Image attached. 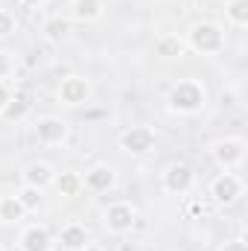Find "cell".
I'll return each instance as SVG.
<instances>
[{
  "mask_svg": "<svg viewBox=\"0 0 248 251\" xmlns=\"http://www.w3.org/2000/svg\"><path fill=\"white\" fill-rule=\"evenodd\" d=\"M155 53L161 59H181L184 56V41L178 35H161L155 41Z\"/></svg>",
  "mask_w": 248,
  "mask_h": 251,
  "instance_id": "cell-14",
  "label": "cell"
},
{
  "mask_svg": "<svg viewBox=\"0 0 248 251\" xmlns=\"http://www.w3.org/2000/svg\"><path fill=\"white\" fill-rule=\"evenodd\" d=\"M114 181H117V176H114V170L111 167H91L88 173H85V178H82V184L91 190H97V193H105V190L114 187Z\"/></svg>",
  "mask_w": 248,
  "mask_h": 251,
  "instance_id": "cell-11",
  "label": "cell"
},
{
  "mask_svg": "<svg viewBox=\"0 0 248 251\" xmlns=\"http://www.w3.org/2000/svg\"><path fill=\"white\" fill-rule=\"evenodd\" d=\"M193 181H196V173H193L187 164H173V167H167V173H164V190L173 193V196L187 193V190L193 187Z\"/></svg>",
  "mask_w": 248,
  "mask_h": 251,
  "instance_id": "cell-6",
  "label": "cell"
},
{
  "mask_svg": "<svg viewBox=\"0 0 248 251\" xmlns=\"http://www.w3.org/2000/svg\"><path fill=\"white\" fill-rule=\"evenodd\" d=\"M225 44V35L216 24H193L190 26V47L196 53H219Z\"/></svg>",
  "mask_w": 248,
  "mask_h": 251,
  "instance_id": "cell-2",
  "label": "cell"
},
{
  "mask_svg": "<svg viewBox=\"0 0 248 251\" xmlns=\"http://www.w3.org/2000/svg\"><path fill=\"white\" fill-rule=\"evenodd\" d=\"M53 178H56V173H53V167H50V164H44V161L29 164V167L24 170V184H26V187L44 190L47 184H53Z\"/></svg>",
  "mask_w": 248,
  "mask_h": 251,
  "instance_id": "cell-12",
  "label": "cell"
},
{
  "mask_svg": "<svg viewBox=\"0 0 248 251\" xmlns=\"http://www.w3.org/2000/svg\"><path fill=\"white\" fill-rule=\"evenodd\" d=\"M213 158L219 167L231 170V167H240L243 158H246V143L240 137H225L219 143H213Z\"/></svg>",
  "mask_w": 248,
  "mask_h": 251,
  "instance_id": "cell-4",
  "label": "cell"
},
{
  "mask_svg": "<svg viewBox=\"0 0 248 251\" xmlns=\"http://www.w3.org/2000/svg\"><path fill=\"white\" fill-rule=\"evenodd\" d=\"M12 32H15V18H12V12L0 9V38H9Z\"/></svg>",
  "mask_w": 248,
  "mask_h": 251,
  "instance_id": "cell-22",
  "label": "cell"
},
{
  "mask_svg": "<svg viewBox=\"0 0 248 251\" xmlns=\"http://www.w3.org/2000/svg\"><path fill=\"white\" fill-rule=\"evenodd\" d=\"M134 222H137V213H134V207L128 201L108 204V210H105V228L111 234H128L134 228Z\"/></svg>",
  "mask_w": 248,
  "mask_h": 251,
  "instance_id": "cell-3",
  "label": "cell"
},
{
  "mask_svg": "<svg viewBox=\"0 0 248 251\" xmlns=\"http://www.w3.org/2000/svg\"><path fill=\"white\" fill-rule=\"evenodd\" d=\"M9 100H12V91H9V88L0 82V114H3V108L9 105Z\"/></svg>",
  "mask_w": 248,
  "mask_h": 251,
  "instance_id": "cell-24",
  "label": "cell"
},
{
  "mask_svg": "<svg viewBox=\"0 0 248 251\" xmlns=\"http://www.w3.org/2000/svg\"><path fill=\"white\" fill-rule=\"evenodd\" d=\"M50 246H53V240H50L47 228H41V225L26 228L24 237H21V249L24 251H50Z\"/></svg>",
  "mask_w": 248,
  "mask_h": 251,
  "instance_id": "cell-13",
  "label": "cell"
},
{
  "mask_svg": "<svg viewBox=\"0 0 248 251\" xmlns=\"http://www.w3.org/2000/svg\"><path fill=\"white\" fill-rule=\"evenodd\" d=\"M82 251H102V249H97V246H91V243H88V246H85Z\"/></svg>",
  "mask_w": 248,
  "mask_h": 251,
  "instance_id": "cell-27",
  "label": "cell"
},
{
  "mask_svg": "<svg viewBox=\"0 0 248 251\" xmlns=\"http://www.w3.org/2000/svg\"><path fill=\"white\" fill-rule=\"evenodd\" d=\"M123 251H134V246H123Z\"/></svg>",
  "mask_w": 248,
  "mask_h": 251,
  "instance_id": "cell-28",
  "label": "cell"
},
{
  "mask_svg": "<svg viewBox=\"0 0 248 251\" xmlns=\"http://www.w3.org/2000/svg\"><path fill=\"white\" fill-rule=\"evenodd\" d=\"M120 146L131 155H146L155 146V131L146 128V126H131L128 131L120 134Z\"/></svg>",
  "mask_w": 248,
  "mask_h": 251,
  "instance_id": "cell-5",
  "label": "cell"
},
{
  "mask_svg": "<svg viewBox=\"0 0 248 251\" xmlns=\"http://www.w3.org/2000/svg\"><path fill=\"white\" fill-rule=\"evenodd\" d=\"M24 204L18 201V196H0V222L12 225V222H21L24 219Z\"/></svg>",
  "mask_w": 248,
  "mask_h": 251,
  "instance_id": "cell-15",
  "label": "cell"
},
{
  "mask_svg": "<svg viewBox=\"0 0 248 251\" xmlns=\"http://www.w3.org/2000/svg\"><path fill=\"white\" fill-rule=\"evenodd\" d=\"M228 18H231V24L234 26H248V0H228Z\"/></svg>",
  "mask_w": 248,
  "mask_h": 251,
  "instance_id": "cell-18",
  "label": "cell"
},
{
  "mask_svg": "<svg viewBox=\"0 0 248 251\" xmlns=\"http://www.w3.org/2000/svg\"><path fill=\"white\" fill-rule=\"evenodd\" d=\"M12 73V56L0 50V76H9Z\"/></svg>",
  "mask_w": 248,
  "mask_h": 251,
  "instance_id": "cell-23",
  "label": "cell"
},
{
  "mask_svg": "<svg viewBox=\"0 0 248 251\" xmlns=\"http://www.w3.org/2000/svg\"><path fill=\"white\" fill-rule=\"evenodd\" d=\"M67 21H62V18H53V21H47L44 24V32H47V38L50 41H62L64 35H67Z\"/></svg>",
  "mask_w": 248,
  "mask_h": 251,
  "instance_id": "cell-21",
  "label": "cell"
},
{
  "mask_svg": "<svg viewBox=\"0 0 248 251\" xmlns=\"http://www.w3.org/2000/svg\"><path fill=\"white\" fill-rule=\"evenodd\" d=\"M243 193V181L234 176V173H222L213 184H210V196L219 201V204H234Z\"/></svg>",
  "mask_w": 248,
  "mask_h": 251,
  "instance_id": "cell-8",
  "label": "cell"
},
{
  "mask_svg": "<svg viewBox=\"0 0 248 251\" xmlns=\"http://www.w3.org/2000/svg\"><path fill=\"white\" fill-rule=\"evenodd\" d=\"M222 251H248V246H246V240H231V243H225Z\"/></svg>",
  "mask_w": 248,
  "mask_h": 251,
  "instance_id": "cell-25",
  "label": "cell"
},
{
  "mask_svg": "<svg viewBox=\"0 0 248 251\" xmlns=\"http://www.w3.org/2000/svg\"><path fill=\"white\" fill-rule=\"evenodd\" d=\"M21 3H26V6H41V3H47V0H21Z\"/></svg>",
  "mask_w": 248,
  "mask_h": 251,
  "instance_id": "cell-26",
  "label": "cell"
},
{
  "mask_svg": "<svg viewBox=\"0 0 248 251\" xmlns=\"http://www.w3.org/2000/svg\"><path fill=\"white\" fill-rule=\"evenodd\" d=\"M91 97V82L85 76H67L59 85V100L64 105H82Z\"/></svg>",
  "mask_w": 248,
  "mask_h": 251,
  "instance_id": "cell-7",
  "label": "cell"
},
{
  "mask_svg": "<svg viewBox=\"0 0 248 251\" xmlns=\"http://www.w3.org/2000/svg\"><path fill=\"white\" fill-rule=\"evenodd\" d=\"M73 18L76 21H99L102 0H73Z\"/></svg>",
  "mask_w": 248,
  "mask_h": 251,
  "instance_id": "cell-16",
  "label": "cell"
},
{
  "mask_svg": "<svg viewBox=\"0 0 248 251\" xmlns=\"http://www.w3.org/2000/svg\"><path fill=\"white\" fill-rule=\"evenodd\" d=\"M59 243H62L67 251H82L88 243H91V234H88V228H85V225L70 222V225H64V228H62Z\"/></svg>",
  "mask_w": 248,
  "mask_h": 251,
  "instance_id": "cell-10",
  "label": "cell"
},
{
  "mask_svg": "<svg viewBox=\"0 0 248 251\" xmlns=\"http://www.w3.org/2000/svg\"><path fill=\"white\" fill-rule=\"evenodd\" d=\"M196 3H204V0H196Z\"/></svg>",
  "mask_w": 248,
  "mask_h": 251,
  "instance_id": "cell-29",
  "label": "cell"
},
{
  "mask_svg": "<svg viewBox=\"0 0 248 251\" xmlns=\"http://www.w3.org/2000/svg\"><path fill=\"white\" fill-rule=\"evenodd\" d=\"M53 184L59 187L62 196H76V193L82 190V176L73 173V170H64V173H59V176L53 178Z\"/></svg>",
  "mask_w": 248,
  "mask_h": 251,
  "instance_id": "cell-17",
  "label": "cell"
},
{
  "mask_svg": "<svg viewBox=\"0 0 248 251\" xmlns=\"http://www.w3.org/2000/svg\"><path fill=\"white\" fill-rule=\"evenodd\" d=\"M18 201L24 204V210H35V207L41 204V190L38 187H26V184H24V190L18 193Z\"/></svg>",
  "mask_w": 248,
  "mask_h": 251,
  "instance_id": "cell-20",
  "label": "cell"
},
{
  "mask_svg": "<svg viewBox=\"0 0 248 251\" xmlns=\"http://www.w3.org/2000/svg\"><path fill=\"white\" fill-rule=\"evenodd\" d=\"M35 137L44 146H56V143H62L67 137V123L59 120V117H41L35 123Z\"/></svg>",
  "mask_w": 248,
  "mask_h": 251,
  "instance_id": "cell-9",
  "label": "cell"
},
{
  "mask_svg": "<svg viewBox=\"0 0 248 251\" xmlns=\"http://www.w3.org/2000/svg\"><path fill=\"white\" fill-rule=\"evenodd\" d=\"M170 108L178 111V114H196L201 105H204V88L198 82H178L173 91H170Z\"/></svg>",
  "mask_w": 248,
  "mask_h": 251,
  "instance_id": "cell-1",
  "label": "cell"
},
{
  "mask_svg": "<svg viewBox=\"0 0 248 251\" xmlns=\"http://www.w3.org/2000/svg\"><path fill=\"white\" fill-rule=\"evenodd\" d=\"M26 111H29V100H26L24 94H15V97L9 100V105L3 108V117H6V120H21Z\"/></svg>",
  "mask_w": 248,
  "mask_h": 251,
  "instance_id": "cell-19",
  "label": "cell"
}]
</instances>
